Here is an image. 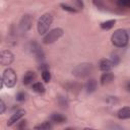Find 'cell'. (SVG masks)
<instances>
[{
    "label": "cell",
    "mask_w": 130,
    "mask_h": 130,
    "mask_svg": "<svg viewBox=\"0 0 130 130\" xmlns=\"http://www.w3.org/2000/svg\"><path fill=\"white\" fill-rule=\"evenodd\" d=\"M51 121L54 122V123H58V124H62L66 121V117L61 115V114H58V113H54L52 114L51 116Z\"/></svg>",
    "instance_id": "4fadbf2b"
},
{
    "label": "cell",
    "mask_w": 130,
    "mask_h": 130,
    "mask_svg": "<svg viewBox=\"0 0 130 130\" xmlns=\"http://www.w3.org/2000/svg\"><path fill=\"white\" fill-rule=\"evenodd\" d=\"M53 21V17L50 13H45L43 14L39 20H38V31L40 35H44L46 32H48L51 24Z\"/></svg>",
    "instance_id": "7a4b0ae2"
},
{
    "label": "cell",
    "mask_w": 130,
    "mask_h": 130,
    "mask_svg": "<svg viewBox=\"0 0 130 130\" xmlns=\"http://www.w3.org/2000/svg\"><path fill=\"white\" fill-rule=\"evenodd\" d=\"M16 80H17V76L13 69L7 68L4 70L3 75H2V82L7 87H13L16 83Z\"/></svg>",
    "instance_id": "277c9868"
},
{
    "label": "cell",
    "mask_w": 130,
    "mask_h": 130,
    "mask_svg": "<svg viewBox=\"0 0 130 130\" xmlns=\"http://www.w3.org/2000/svg\"><path fill=\"white\" fill-rule=\"evenodd\" d=\"M92 2H93V4H94L96 7H99V8H103V7H104L103 0H92Z\"/></svg>",
    "instance_id": "7402d4cb"
},
{
    "label": "cell",
    "mask_w": 130,
    "mask_h": 130,
    "mask_svg": "<svg viewBox=\"0 0 130 130\" xmlns=\"http://www.w3.org/2000/svg\"><path fill=\"white\" fill-rule=\"evenodd\" d=\"M61 7H63V9H64V10H67V11H69V12H76V11H77L75 8L70 7V6L66 5V4H61Z\"/></svg>",
    "instance_id": "44dd1931"
},
{
    "label": "cell",
    "mask_w": 130,
    "mask_h": 130,
    "mask_svg": "<svg viewBox=\"0 0 130 130\" xmlns=\"http://www.w3.org/2000/svg\"><path fill=\"white\" fill-rule=\"evenodd\" d=\"M13 60H14V55L10 51H2L1 57H0V61H1L2 65H4V66L10 65Z\"/></svg>",
    "instance_id": "8992f818"
},
{
    "label": "cell",
    "mask_w": 130,
    "mask_h": 130,
    "mask_svg": "<svg viewBox=\"0 0 130 130\" xmlns=\"http://www.w3.org/2000/svg\"><path fill=\"white\" fill-rule=\"evenodd\" d=\"M99 66H100V69H101L102 71L106 72V71H110V70L113 68L114 64H113L112 60H110V59H106V58H105V59H102V60L100 61Z\"/></svg>",
    "instance_id": "ba28073f"
},
{
    "label": "cell",
    "mask_w": 130,
    "mask_h": 130,
    "mask_svg": "<svg viewBox=\"0 0 130 130\" xmlns=\"http://www.w3.org/2000/svg\"><path fill=\"white\" fill-rule=\"evenodd\" d=\"M25 96H26V94H25L24 92L20 91V92H18V93L16 94V100H17L18 102H23V101L25 100Z\"/></svg>",
    "instance_id": "ffe728a7"
},
{
    "label": "cell",
    "mask_w": 130,
    "mask_h": 130,
    "mask_svg": "<svg viewBox=\"0 0 130 130\" xmlns=\"http://www.w3.org/2000/svg\"><path fill=\"white\" fill-rule=\"evenodd\" d=\"M25 114V111L23 110V109H20V110H17L11 117H10V119H9V121L7 122V125L8 126H11L12 124H14L15 122H17L23 115Z\"/></svg>",
    "instance_id": "9c48e42d"
},
{
    "label": "cell",
    "mask_w": 130,
    "mask_h": 130,
    "mask_svg": "<svg viewBox=\"0 0 130 130\" xmlns=\"http://www.w3.org/2000/svg\"><path fill=\"white\" fill-rule=\"evenodd\" d=\"M126 89H127L128 91H130V80L127 81V83H126Z\"/></svg>",
    "instance_id": "cb8c5ba5"
},
{
    "label": "cell",
    "mask_w": 130,
    "mask_h": 130,
    "mask_svg": "<svg viewBox=\"0 0 130 130\" xmlns=\"http://www.w3.org/2000/svg\"><path fill=\"white\" fill-rule=\"evenodd\" d=\"M42 79L45 82H49L51 80V73H50V71L48 69L42 70Z\"/></svg>",
    "instance_id": "ac0fdd59"
},
{
    "label": "cell",
    "mask_w": 130,
    "mask_h": 130,
    "mask_svg": "<svg viewBox=\"0 0 130 130\" xmlns=\"http://www.w3.org/2000/svg\"><path fill=\"white\" fill-rule=\"evenodd\" d=\"M5 111V104L3 100H0V114H3Z\"/></svg>",
    "instance_id": "603a6c76"
},
{
    "label": "cell",
    "mask_w": 130,
    "mask_h": 130,
    "mask_svg": "<svg viewBox=\"0 0 130 130\" xmlns=\"http://www.w3.org/2000/svg\"><path fill=\"white\" fill-rule=\"evenodd\" d=\"M85 89H86V91L89 92V93L93 92V91L96 89V82H95V80H93V79L88 80V81L85 83Z\"/></svg>",
    "instance_id": "5bb4252c"
},
{
    "label": "cell",
    "mask_w": 130,
    "mask_h": 130,
    "mask_svg": "<svg viewBox=\"0 0 130 130\" xmlns=\"http://www.w3.org/2000/svg\"><path fill=\"white\" fill-rule=\"evenodd\" d=\"M31 23H32V18L29 16V15H24L21 19V22H20V28L22 31H27L30 26H31Z\"/></svg>",
    "instance_id": "52a82bcc"
},
{
    "label": "cell",
    "mask_w": 130,
    "mask_h": 130,
    "mask_svg": "<svg viewBox=\"0 0 130 130\" xmlns=\"http://www.w3.org/2000/svg\"><path fill=\"white\" fill-rule=\"evenodd\" d=\"M111 41H112V44L116 47H119V48L125 47L128 43V34L125 29H122V28L117 29L112 35Z\"/></svg>",
    "instance_id": "6da1fadb"
},
{
    "label": "cell",
    "mask_w": 130,
    "mask_h": 130,
    "mask_svg": "<svg viewBox=\"0 0 130 130\" xmlns=\"http://www.w3.org/2000/svg\"><path fill=\"white\" fill-rule=\"evenodd\" d=\"M117 5L120 8H129L130 7V0H118Z\"/></svg>",
    "instance_id": "d6986e66"
},
{
    "label": "cell",
    "mask_w": 130,
    "mask_h": 130,
    "mask_svg": "<svg viewBox=\"0 0 130 130\" xmlns=\"http://www.w3.org/2000/svg\"><path fill=\"white\" fill-rule=\"evenodd\" d=\"M114 79V74L111 73L110 71H106L105 73L102 74L101 76V84L105 85V84H108V83H111Z\"/></svg>",
    "instance_id": "30bf717a"
},
{
    "label": "cell",
    "mask_w": 130,
    "mask_h": 130,
    "mask_svg": "<svg viewBox=\"0 0 130 130\" xmlns=\"http://www.w3.org/2000/svg\"><path fill=\"white\" fill-rule=\"evenodd\" d=\"M92 72V64L91 63H82L77 65L73 70L72 73L78 78H85L89 76Z\"/></svg>",
    "instance_id": "3957f363"
},
{
    "label": "cell",
    "mask_w": 130,
    "mask_h": 130,
    "mask_svg": "<svg viewBox=\"0 0 130 130\" xmlns=\"http://www.w3.org/2000/svg\"><path fill=\"white\" fill-rule=\"evenodd\" d=\"M53 126H52V124L50 123V122H44V123H42V124H40V125H38V126H36L35 127V129H41V130H49V129H51Z\"/></svg>",
    "instance_id": "e0dca14e"
},
{
    "label": "cell",
    "mask_w": 130,
    "mask_h": 130,
    "mask_svg": "<svg viewBox=\"0 0 130 130\" xmlns=\"http://www.w3.org/2000/svg\"><path fill=\"white\" fill-rule=\"evenodd\" d=\"M116 21L114 19H111V20H107V21H104L101 23V28L102 29H105V30H108L110 28H112L114 25H115Z\"/></svg>",
    "instance_id": "9a60e30c"
},
{
    "label": "cell",
    "mask_w": 130,
    "mask_h": 130,
    "mask_svg": "<svg viewBox=\"0 0 130 130\" xmlns=\"http://www.w3.org/2000/svg\"><path fill=\"white\" fill-rule=\"evenodd\" d=\"M35 79H36V73H35L34 71H27V72L23 75L22 81H23V84L28 85V84H30Z\"/></svg>",
    "instance_id": "8fae6325"
},
{
    "label": "cell",
    "mask_w": 130,
    "mask_h": 130,
    "mask_svg": "<svg viewBox=\"0 0 130 130\" xmlns=\"http://www.w3.org/2000/svg\"><path fill=\"white\" fill-rule=\"evenodd\" d=\"M63 36V29L62 28H54L52 30H50L43 39V43L48 45V44H52L54 42H56L58 39H60Z\"/></svg>",
    "instance_id": "5b68a950"
},
{
    "label": "cell",
    "mask_w": 130,
    "mask_h": 130,
    "mask_svg": "<svg viewBox=\"0 0 130 130\" xmlns=\"http://www.w3.org/2000/svg\"><path fill=\"white\" fill-rule=\"evenodd\" d=\"M118 118L119 119H129L130 118V108L125 107L118 111Z\"/></svg>",
    "instance_id": "7c38bea8"
},
{
    "label": "cell",
    "mask_w": 130,
    "mask_h": 130,
    "mask_svg": "<svg viewBox=\"0 0 130 130\" xmlns=\"http://www.w3.org/2000/svg\"><path fill=\"white\" fill-rule=\"evenodd\" d=\"M31 87H32V89H34L36 92H38V93H43V92L45 91V87H44V85H43L41 82H35V83H32Z\"/></svg>",
    "instance_id": "2e32d148"
}]
</instances>
